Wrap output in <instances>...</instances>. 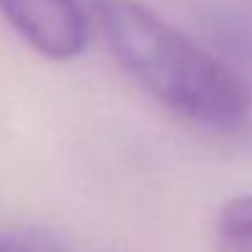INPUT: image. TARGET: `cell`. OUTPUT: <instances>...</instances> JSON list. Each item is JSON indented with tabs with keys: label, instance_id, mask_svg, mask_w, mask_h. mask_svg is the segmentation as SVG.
Listing matches in <instances>:
<instances>
[{
	"label": "cell",
	"instance_id": "obj_4",
	"mask_svg": "<svg viewBox=\"0 0 252 252\" xmlns=\"http://www.w3.org/2000/svg\"><path fill=\"white\" fill-rule=\"evenodd\" d=\"M0 252H68L44 228H11L0 233Z\"/></svg>",
	"mask_w": 252,
	"mask_h": 252
},
{
	"label": "cell",
	"instance_id": "obj_3",
	"mask_svg": "<svg viewBox=\"0 0 252 252\" xmlns=\"http://www.w3.org/2000/svg\"><path fill=\"white\" fill-rule=\"evenodd\" d=\"M217 252H252V192L230 198L214 225Z\"/></svg>",
	"mask_w": 252,
	"mask_h": 252
},
{
	"label": "cell",
	"instance_id": "obj_1",
	"mask_svg": "<svg viewBox=\"0 0 252 252\" xmlns=\"http://www.w3.org/2000/svg\"><path fill=\"white\" fill-rule=\"evenodd\" d=\"M95 14L117 63L165 109L212 127L247 120V82L182 30L136 0H95Z\"/></svg>",
	"mask_w": 252,
	"mask_h": 252
},
{
	"label": "cell",
	"instance_id": "obj_2",
	"mask_svg": "<svg viewBox=\"0 0 252 252\" xmlns=\"http://www.w3.org/2000/svg\"><path fill=\"white\" fill-rule=\"evenodd\" d=\"M0 14L49 60H71L87 44V17L79 0H0Z\"/></svg>",
	"mask_w": 252,
	"mask_h": 252
}]
</instances>
